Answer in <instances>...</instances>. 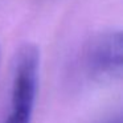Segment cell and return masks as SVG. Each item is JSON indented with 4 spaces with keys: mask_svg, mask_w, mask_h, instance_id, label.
I'll return each instance as SVG.
<instances>
[{
    "mask_svg": "<svg viewBox=\"0 0 123 123\" xmlns=\"http://www.w3.org/2000/svg\"><path fill=\"white\" fill-rule=\"evenodd\" d=\"M122 45L120 31H106L93 36L77 57L78 77L94 83L119 80L122 77Z\"/></svg>",
    "mask_w": 123,
    "mask_h": 123,
    "instance_id": "1",
    "label": "cell"
},
{
    "mask_svg": "<svg viewBox=\"0 0 123 123\" xmlns=\"http://www.w3.org/2000/svg\"><path fill=\"white\" fill-rule=\"evenodd\" d=\"M40 52L25 44L17 50L12 72L8 114L1 123H31L37 97Z\"/></svg>",
    "mask_w": 123,
    "mask_h": 123,
    "instance_id": "2",
    "label": "cell"
},
{
    "mask_svg": "<svg viewBox=\"0 0 123 123\" xmlns=\"http://www.w3.org/2000/svg\"><path fill=\"white\" fill-rule=\"evenodd\" d=\"M105 123H122V118L118 115V117H115V118H111L110 120H107V122H105Z\"/></svg>",
    "mask_w": 123,
    "mask_h": 123,
    "instance_id": "3",
    "label": "cell"
}]
</instances>
